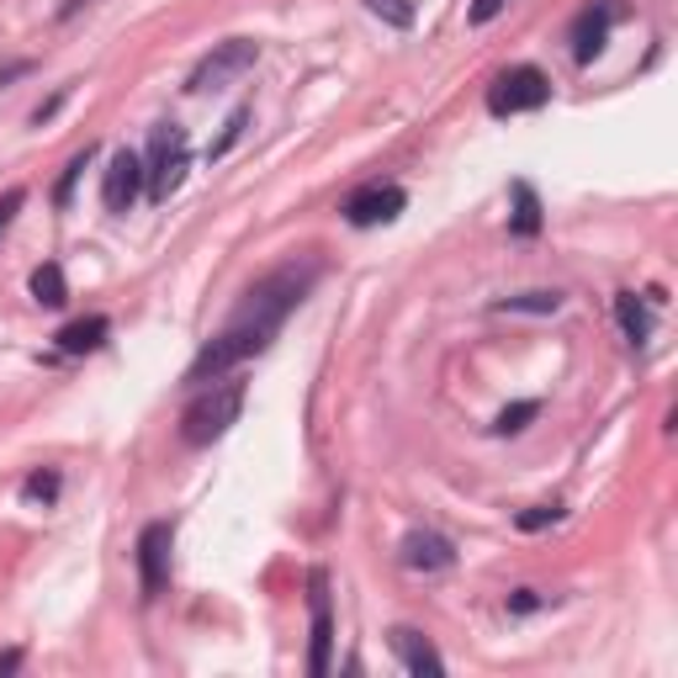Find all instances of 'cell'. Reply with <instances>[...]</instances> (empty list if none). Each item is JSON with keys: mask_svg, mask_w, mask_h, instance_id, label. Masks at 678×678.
<instances>
[{"mask_svg": "<svg viewBox=\"0 0 678 678\" xmlns=\"http://www.w3.org/2000/svg\"><path fill=\"white\" fill-rule=\"evenodd\" d=\"M239 409H244V382H228V377L202 382V398H192V409L181 413V440L186 445H213L239 419Z\"/></svg>", "mask_w": 678, "mask_h": 678, "instance_id": "obj_1", "label": "cell"}, {"mask_svg": "<svg viewBox=\"0 0 678 678\" xmlns=\"http://www.w3.org/2000/svg\"><path fill=\"white\" fill-rule=\"evenodd\" d=\"M186 165H192V144H186V127L175 122H160L154 138H148V160H144V186L154 202H170L186 181Z\"/></svg>", "mask_w": 678, "mask_h": 678, "instance_id": "obj_2", "label": "cell"}, {"mask_svg": "<svg viewBox=\"0 0 678 678\" xmlns=\"http://www.w3.org/2000/svg\"><path fill=\"white\" fill-rule=\"evenodd\" d=\"M546 101H552L546 74L531 70V64H520V70H504L499 80H493L487 112H493V117H514V112H535V106H546Z\"/></svg>", "mask_w": 678, "mask_h": 678, "instance_id": "obj_3", "label": "cell"}, {"mask_svg": "<svg viewBox=\"0 0 678 678\" xmlns=\"http://www.w3.org/2000/svg\"><path fill=\"white\" fill-rule=\"evenodd\" d=\"M255 59H260V49H255L249 38H228V43H218V49H213L192 70V91H196V96H207V91H223V85H234L239 74L255 70Z\"/></svg>", "mask_w": 678, "mask_h": 678, "instance_id": "obj_4", "label": "cell"}, {"mask_svg": "<svg viewBox=\"0 0 678 678\" xmlns=\"http://www.w3.org/2000/svg\"><path fill=\"white\" fill-rule=\"evenodd\" d=\"M144 192V160L133 154V148H117L112 154V165L101 175V202H106V213H127L133 202Z\"/></svg>", "mask_w": 678, "mask_h": 678, "instance_id": "obj_5", "label": "cell"}, {"mask_svg": "<svg viewBox=\"0 0 678 678\" xmlns=\"http://www.w3.org/2000/svg\"><path fill=\"white\" fill-rule=\"evenodd\" d=\"M170 546H175V525H170V520H154V525L138 535V578H144L148 599L170 583Z\"/></svg>", "mask_w": 678, "mask_h": 678, "instance_id": "obj_6", "label": "cell"}, {"mask_svg": "<svg viewBox=\"0 0 678 678\" xmlns=\"http://www.w3.org/2000/svg\"><path fill=\"white\" fill-rule=\"evenodd\" d=\"M403 202H409V196L398 192V186H366V192H356L350 202H345V218L356 223V228H377V223L398 218Z\"/></svg>", "mask_w": 678, "mask_h": 678, "instance_id": "obj_7", "label": "cell"}, {"mask_svg": "<svg viewBox=\"0 0 678 678\" xmlns=\"http://www.w3.org/2000/svg\"><path fill=\"white\" fill-rule=\"evenodd\" d=\"M308 588H314V653H308V674L323 678V674H329V647H335V615H329V578H323V573H314V578H308Z\"/></svg>", "mask_w": 678, "mask_h": 678, "instance_id": "obj_8", "label": "cell"}, {"mask_svg": "<svg viewBox=\"0 0 678 678\" xmlns=\"http://www.w3.org/2000/svg\"><path fill=\"white\" fill-rule=\"evenodd\" d=\"M609 22H615V6H609V0H599V6H588V11L578 17V27H573V59H578V64H588L594 53L605 49Z\"/></svg>", "mask_w": 678, "mask_h": 678, "instance_id": "obj_9", "label": "cell"}, {"mask_svg": "<svg viewBox=\"0 0 678 678\" xmlns=\"http://www.w3.org/2000/svg\"><path fill=\"white\" fill-rule=\"evenodd\" d=\"M403 562H409L413 573H440V567L456 562V546L435 531H413L409 541H403Z\"/></svg>", "mask_w": 678, "mask_h": 678, "instance_id": "obj_10", "label": "cell"}, {"mask_svg": "<svg viewBox=\"0 0 678 678\" xmlns=\"http://www.w3.org/2000/svg\"><path fill=\"white\" fill-rule=\"evenodd\" d=\"M392 653L403 657V668H409V674H419V678H424V674H440V668H445L435 647H430L419 630H409V626L392 630Z\"/></svg>", "mask_w": 678, "mask_h": 678, "instance_id": "obj_11", "label": "cell"}, {"mask_svg": "<svg viewBox=\"0 0 678 678\" xmlns=\"http://www.w3.org/2000/svg\"><path fill=\"white\" fill-rule=\"evenodd\" d=\"M53 339H59L64 356H85V350H96L101 339H106V318H74V323H64Z\"/></svg>", "mask_w": 678, "mask_h": 678, "instance_id": "obj_12", "label": "cell"}, {"mask_svg": "<svg viewBox=\"0 0 678 678\" xmlns=\"http://www.w3.org/2000/svg\"><path fill=\"white\" fill-rule=\"evenodd\" d=\"M615 314H620V329H626L630 345H647L653 318H647V308H641V297H636V291H620V297H615Z\"/></svg>", "mask_w": 678, "mask_h": 678, "instance_id": "obj_13", "label": "cell"}, {"mask_svg": "<svg viewBox=\"0 0 678 678\" xmlns=\"http://www.w3.org/2000/svg\"><path fill=\"white\" fill-rule=\"evenodd\" d=\"M32 297H38V302H43V308H64V302H70V287H64V270L53 266H38L32 270Z\"/></svg>", "mask_w": 678, "mask_h": 678, "instance_id": "obj_14", "label": "cell"}, {"mask_svg": "<svg viewBox=\"0 0 678 678\" xmlns=\"http://www.w3.org/2000/svg\"><path fill=\"white\" fill-rule=\"evenodd\" d=\"M514 234H520V239H535V234H541V196H535L525 181L514 186Z\"/></svg>", "mask_w": 678, "mask_h": 678, "instance_id": "obj_15", "label": "cell"}, {"mask_svg": "<svg viewBox=\"0 0 678 678\" xmlns=\"http://www.w3.org/2000/svg\"><path fill=\"white\" fill-rule=\"evenodd\" d=\"M562 297L557 291H525V297H508V302H499V314H557Z\"/></svg>", "mask_w": 678, "mask_h": 678, "instance_id": "obj_16", "label": "cell"}, {"mask_svg": "<svg viewBox=\"0 0 678 678\" xmlns=\"http://www.w3.org/2000/svg\"><path fill=\"white\" fill-rule=\"evenodd\" d=\"M22 499L27 504H53L59 499V472H32L22 483Z\"/></svg>", "mask_w": 678, "mask_h": 678, "instance_id": "obj_17", "label": "cell"}, {"mask_svg": "<svg viewBox=\"0 0 678 678\" xmlns=\"http://www.w3.org/2000/svg\"><path fill=\"white\" fill-rule=\"evenodd\" d=\"M535 413H541V403H508V409L499 413V435H520Z\"/></svg>", "mask_w": 678, "mask_h": 678, "instance_id": "obj_18", "label": "cell"}, {"mask_svg": "<svg viewBox=\"0 0 678 678\" xmlns=\"http://www.w3.org/2000/svg\"><path fill=\"white\" fill-rule=\"evenodd\" d=\"M366 6H371L377 17H388L392 27H413V6H409V0H366Z\"/></svg>", "mask_w": 678, "mask_h": 678, "instance_id": "obj_19", "label": "cell"}, {"mask_svg": "<svg viewBox=\"0 0 678 678\" xmlns=\"http://www.w3.org/2000/svg\"><path fill=\"white\" fill-rule=\"evenodd\" d=\"M91 165V144L80 148V154H74L70 160V170H64V181H59V192H53V202H59V207H64V202H70V192H74V181H80V170Z\"/></svg>", "mask_w": 678, "mask_h": 678, "instance_id": "obj_20", "label": "cell"}, {"mask_svg": "<svg viewBox=\"0 0 678 678\" xmlns=\"http://www.w3.org/2000/svg\"><path fill=\"white\" fill-rule=\"evenodd\" d=\"M562 520V508H525V514H520V531H546V525H557Z\"/></svg>", "mask_w": 678, "mask_h": 678, "instance_id": "obj_21", "label": "cell"}, {"mask_svg": "<svg viewBox=\"0 0 678 678\" xmlns=\"http://www.w3.org/2000/svg\"><path fill=\"white\" fill-rule=\"evenodd\" d=\"M22 202H27V192H22V186H11V192L0 196V234L11 228V218H17V213H22Z\"/></svg>", "mask_w": 678, "mask_h": 678, "instance_id": "obj_22", "label": "cell"}, {"mask_svg": "<svg viewBox=\"0 0 678 678\" xmlns=\"http://www.w3.org/2000/svg\"><path fill=\"white\" fill-rule=\"evenodd\" d=\"M244 122H249V112H234V117H228V127H223V138L213 144V154H228V148H234V138L244 133Z\"/></svg>", "mask_w": 678, "mask_h": 678, "instance_id": "obj_23", "label": "cell"}, {"mask_svg": "<svg viewBox=\"0 0 678 678\" xmlns=\"http://www.w3.org/2000/svg\"><path fill=\"white\" fill-rule=\"evenodd\" d=\"M508 609H514V615H531V609H541V594H535V588H520V594L508 599Z\"/></svg>", "mask_w": 678, "mask_h": 678, "instance_id": "obj_24", "label": "cell"}, {"mask_svg": "<svg viewBox=\"0 0 678 678\" xmlns=\"http://www.w3.org/2000/svg\"><path fill=\"white\" fill-rule=\"evenodd\" d=\"M499 11H504V0H477V6H472V22H493Z\"/></svg>", "mask_w": 678, "mask_h": 678, "instance_id": "obj_25", "label": "cell"}, {"mask_svg": "<svg viewBox=\"0 0 678 678\" xmlns=\"http://www.w3.org/2000/svg\"><path fill=\"white\" fill-rule=\"evenodd\" d=\"M17 662H22V653H6V657H0V674H11Z\"/></svg>", "mask_w": 678, "mask_h": 678, "instance_id": "obj_26", "label": "cell"}]
</instances>
